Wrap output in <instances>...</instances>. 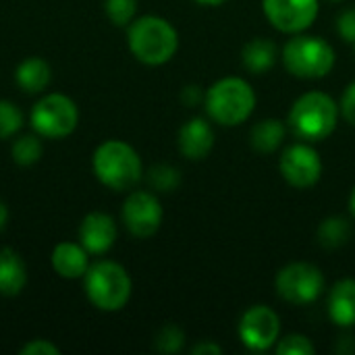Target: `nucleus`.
<instances>
[{
	"label": "nucleus",
	"instance_id": "f257e3e1",
	"mask_svg": "<svg viewBox=\"0 0 355 355\" xmlns=\"http://www.w3.org/2000/svg\"><path fill=\"white\" fill-rule=\"evenodd\" d=\"M127 46L141 64L160 67L177 54L179 33L164 17L144 15L127 25Z\"/></svg>",
	"mask_w": 355,
	"mask_h": 355
},
{
	"label": "nucleus",
	"instance_id": "f03ea898",
	"mask_svg": "<svg viewBox=\"0 0 355 355\" xmlns=\"http://www.w3.org/2000/svg\"><path fill=\"white\" fill-rule=\"evenodd\" d=\"M92 173L112 191H131L144 179V162L131 144L106 139L92 154Z\"/></svg>",
	"mask_w": 355,
	"mask_h": 355
},
{
	"label": "nucleus",
	"instance_id": "7ed1b4c3",
	"mask_svg": "<svg viewBox=\"0 0 355 355\" xmlns=\"http://www.w3.org/2000/svg\"><path fill=\"white\" fill-rule=\"evenodd\" d=\"M81 281L87 302L100 312H121L133 295V281L127 268L114 260L92 262Z\"/></svg>",
	"mask_w": 355,
	"mask_h": 355
},
{
	"label": "nucleus",
	"instance_id": "20e7f679",
	"mask_svg": "<svg viewBox=\"0 0 355 355\" xmlns=\"http://www.w3.org/2000/svg\"><path fill=\"white\" fill-rule=\"evenodd\" d=\"M339 123V104L324 92H308L295 100L287 129L302 141L316 144L331 137Z\"/></svg>",
	"mask_w": 355,
	"mask_h": 355
},
{
	"label": "nucleus",
	"instance_id": "39448f33",
	"mask_svg": "<svg viewBox=\"0 0 355 355\" xmlns=\"http://www.w3.org/2000/svg\"><path fill=\"white\" fill-rule=\"evenodd\" d=\"M204 106L214 123L237 127L252 116L256 108V92L241 77H223L206 89Z\"/></svg>",
	"mask_w": 355,
	"mask_h": 355
},
{
	"label": "nucleus",
	"instance_id": "423d86ee",
	"mask_svg": "<svg viewBox=\"0 0 355 355\" xmlns=\"http://www.w3.org/2000/svg\"><path fill=\"white\" fill-rule=\"evenodd\" d=\"M285 69L297 79H322L335 67L333 46L316 35L295 33L281 52Z\"/></svg>",
	"mask_w": 355,
	"mask_h": 355
},
{
	"label": "nucleus",
	"instance_id": "0eeeda50",
	"mask_svg": "<svg viewBox=\"0 0 355 355\" xmlns=\"http://www.w3.org/2000/svg\"><path fill=\"white\" fill-rule=\"evenodd\" d=\"M29 125L42 139H64L79 125V108L67 94L50 92L31 106Z\"/></svg>",
	"mask_w": 355,
	"mask_h": 355
},
{
	"label": "nucleus",
	"instance_id": "6e6552de",
	"mask_svg": "<svg viewBox=\"0 0 355 355\" xmlns=\"http://www.w3.org/2000/svg\"><path fill=\"white\" fill-rule=\"evenodd\" d=\"M277 293L283 302L293 306L314 304L324 291L322 270L310 262H291L277 272Z\"/></svg>",
	"mask_w": 355,
	"mask_h": 355
},
{
	"label": "nucleus",
	"instance_id": "1a4fd4ad",
	"mask_svg": "<svg viewBox=\"0 0 355 355\" xmlns=\"http://www.w3.org/2000/svg\"><path fill=\"white\" fill-rule=\"evenodd\" d=\"M164 218V210L156 193L146 189H131L121 208V220L129 235L137 239H150L158 233Z\"/></svg>",
	"mask_w": 355,
	"mask_h": 355
},
{
	"label": "nucleus",
	"instance_id": "9d476101",
	"mask_svg": "<svg viewBox=\"0 0 355 355\" xmlns=\"http://www.w3.org/2000/svg\"><path fill=\"white\" fill-rule=\"evenodd\" d=\"M279 171L291 187L310 189L322 177V160L308 141H300L281 154Z\"/></svg>",
	"mask_w": 355,
	"mask_h": 355
},
{
	"label": "nucleus",
	"instance_id": "9b49d317",
	"mask_svg": "<svg viewBox=\"0 0 355 355\" xmlns=\"http://www.w3.org/2000/svg\"><path fill=\"white\" fill-rule=\"evenodd\" d=\"M239 339L250 352H268L281 335L279 314L268 306H252L239 320Z\"/></svg>",
	"mask_w": 355,
	"mask_h": 355
},
{
	"label": "nucleus",
	"instance_id": "f8f14e48",
	"mask_svg": "<svg viewBox=\"0 0 355 355\" xmlns=\"http://www.w3.org/2000/svg\"><path fill=\"white\" fill-rule=\"evenodd\" d=\"M268 23L281 33H304L318 17V0H262Z\"/></svg>",
	"mask_w": 355,
	"mask_h": 355
},
{
	"label": "nucleus",
	"instance_id": "ddd939ff",
	"mask_svg": "<svg viewBox=\"0 0 355 355\" xmlns=\"http://www.w3.org/2000/svg\"><path fill=\"white\" fill-rule=\"evenodd\" d=\"M119 237L116 220L100 210H94L83 216L77 231V241L87 250L89 256H104L108 254Z\"/></svg>",
	"mask_w": 355,
	"mask_h": 355
},
{
	"label": "nucleus",
	"instance_id": "4468645a",
	"mask_svg": "<svg viewBox=\"0 0 355 355\" xmlns=\"http://www.w3.org/2000/svg\"><path fill=\"white\" fill-rule=\"evenodd\" d=\"M52 270L64 281H79L89 268V254L79 241H60L50 254Z\"/></svg>",
	"mask_w": 355,
	"mask_h": 355
},
{
	"label": "nucleus",
	"instance_id": "2eb2a0df",
	"mask_svg": "<svg viewBox=\"0 0 355 355\" xmlns=\"http://www.w3.org/2000/svg\"><path fill=\"white\" fill-rule=\"evenodd\" d=\"M179 152L187 158V160H202L210 154V150L214 148V129L212 125L202 119H189L181 129H179Z\"/></svg>",
	"mask_w": 355,
	"mask_h": 355
},
{
	"label": "nucleus",
	"instance_id": "dca6fc26",
	"mask_svg": "<svg viewBox=\"0 0 355 355\" xmlns=\"http://www.w3.org/2000/svg\"><path fill=\"white\" fill-rule=\"evenodd\" d=\"M29 275L23 256L12 248L0 250V295L17 297L27 287Z\"/></svg>",
	"mask_w": 355,
	"mask_h": 355
},
{
	"label": "nucleus",
	"instance_id": "f3484780",
	"mask_svg": "<svg viewBox=\"0 0 355 355\" xmlns=\"http://www.w3.org/2000/svg\"><path fill=\"white\" fill-rule=\"evenodd\" d=\"M52 81V67L42 56H27L15 69V83L23 94H42Z\"/></svg>",
	"mask_w": 355,
	"mask_h": 355
},
{
	"label": "nucleus",
	"instance_id": "a211bd4d",
	"mask_svg": "<svg viewBox=\"0 0 355 355\" xmlns=\"http://www.w3.org/2000/svg\"><path fill=\"white\" fill-rule=\"evenodd\" d=\"M329 316L341 329L355 327V279H343L329 293Z\"/></svg>",
	"mask_w": 355,
	"mask_h": 355
},
{
	"label": "nucleus",
	"instance_id": "6ab92c4d",
	"mask_svg": "<svg viewBox=\"0 0 355 355\" xmlns=\"http://www.w3.org/2000/svg\"><path fill=\"white\" fill-rule=\"evenodd\" d=\"M277 44L268 37H254L250 40L243 50H241V60H243V67L254 73V75H264L268 73L275 62H277Z\"/></svg>",
	"mask_w": 355,
	"mask_h": 355
},
{
	"label": "nucleus",
	"instance_id": "aec40b11",
	"mask_svg": "<svg viewBox=\"0 0 355 355\" xmlns=\"http://www.w3.org/2000/svg\"><path fill=\"white\" fill-rule=\"evenodd\" d=\"M287 135V125L279 119H264L252 127L250 141L252 148L260 154H272L279 150V146L285 141Z\"/></svg>",
	"mask_w": 355,
	"mask_h": 355
},
{
	"label": "nucleus",
	"instance_id": "412c9836",
	"mask_svg": "<svg viewBox=\"0 0 355 355\" xmlns=\"http://www.w3.org/2000/svg\"><path fill=\"white\" fill-rule=\"evenodd\" d=\"M10 156L12 162L19 166H33L42 160L44 156V141L37 133H27L19 135L12 146H10Z\"/></svg>",
	"mask_w": 355,
	"mask_h": 355
},
{
	"label": "nucleus",
	"instance_id": "4be33fe9",
	"mask_svg": "<svg viewBox=\"0 0 355 355\" xmlns=\"http://www.w3.org/2000/svg\"><path fill=\"white\" fill-rule=\"evenodd\" d=\"M352 237V225L343 216H329L318 227V241L327 250L343 248Z\"/></svg>",
	"mask_w": 355,
	"mask_h": 355
},
{
	"label": "nucleus",
	"instance_id": "5701e85b",
	"mask_svg": "<svg viewBox=\"0 0 355 355\" xmlns=\"http://www.w3.org/2000/svg\"><path fill=\"white\" fill-rule=\"evenodd\" d=\"M148 183L158 193H171L181 185V173L171 164H156L148 171Z\"/></svg>",
	"mask_w": 355,
	"mask_h": 355
},
{
	"label": "nucleus",
	"instance_id": "b1692460",
	"mask_svg": "<svg viewBox=\"0 0 355 355\" xmlns=\"http://www.w3.org/2000/svg\"><path fill=\"white\" fill-rule=\"evenodd\" d=\"M25 125V116L21 108L10 102L0 98V139H10L15 137Z\"/></svg>",
	"mask_w": 355,
	"mask_h": 355
},
{
	"label": "nucleus",
	"instance_id": "393cba45",
	"mask_svg": "<svg viewBox=\"0 0 355 355\" xmlns=\"http://www.w3.org/2000/svg\"><path fill=\"white\" fill-rule=\"evenodd\" d=\"M104 12L116 27H127L137 15V0H104Z\"/></svg>",
	"mask_w": 355,
	"mask_h": 355
},
{
	"label": "nucleus",
	"instance_id": "a878e982",
	"mask_svg": "<svg viewBox=\"0 0 355 355\" xmlns=\"http://www.w3.org/2000/svg\"><path fill=\"white\" fill-rule=\"evenodd\" d=\"M185 345V335L177 324L162 327L154 337V347L160 354H179Z\"/></svg>",
	"mask_w": 355,
	"mask_h": 355
},
{
	"label": "nucleus",
	"instance_id": "bb28decb",
	"mask_svg": "<svg viewBox=\"0 0 355 355\" xmlns=\"http://www.w3.org/2000/svg\"><path fill=\"white\" fill-rule=\"evenodd\" d=\"M275 352L279 355H314L316 347L306 335H287L277 343Z\"/></svg>",
	"mask_w": 355,
	"mask_h": 355
},
{
	"label": "nucleus",
	"instance_id": "cd10ccee",
	"mask_svg": "<svg viewBox=\"0 0 355 355\" xmlns=\"http://www.w3.org/2000/svg\"><path fill=\"white\" fill-rule=\"evenodd\" d=\"M21 355H60V347L54 345L52 341L48 339H31L27 341L21 349Z\"/></svg>",
	"mask_w": 355,
	"mask_h": 355
},
{
	"label": "nucleus",
	"instance_id": "c85d7f7f",
	"mask_svg": "<svg viewBox=\"0 0 355 355\" xmlns=\"http://www.w3.org/2000/svg\"><path fill=\"white\" fill-rule=\"evenodd\" d=\"M337 31H339V35H341L345 42L354 44L355 42V8L343 10V12L339 15V19H337Z\"/></svg>",
	"mask_w": 355,
	"mask_h": 355
},
{
	"label": "nucleus",
	"instance_id": "c756f323",
	"mask_svg": "<svg viewBox=\"0 0 355 355\" xmlns=\"http://www.w3.org/2000/svg\"><path fill=\"white\" fill-rule=\"evenodd\" d=\"M339 112L343 114V119H345L352 127H355V81H352V83L345 87V92H343V96H341Z\"/></svg>",
	"mask_w": 355,
	"mask_h": 355
},
{
	"label": "nucleus",
	"instance_id": "7c9ffc66",
	"mask_svg": "<svg viewBox=\"0 0 355 355\" xmlns=\"http://www.w3.org/2000/svg\"><path fill=\"white\" fill-rule=\"evenodd\" d=\"M204 92H202V87L200 85H187V87H183V92H181V100L187 104V106H196V104H200V102H204Z\"/></svg>",
	"mask_w": 355,
	"mask_h": 355
},
{
	"label": "nucleus",
	"instance_id": "2f4dec72",
	"mask_svg": "<svg viewBox=\"0 0 355 355\" xmlns=\"http://www.w3.org/2000/svg\"><path fill=\"white\" fill-rule=\"evenodd\" d=\"M191 354L193 355H220L223 354V347H220V345H216V343H212V341H202V343H198V345L191 349Z\"/></svg>",
	"mask_w": 355,
	"mask_h": 355
},
{
	"label": "nucleus",
	"instance_id": "473e14b6",
	"mask_svg": "<svg viewBox=\"0 0 355 355\" xmlns=\"http://www.w3.org/2000/svg\"><path fill=\"white\" fill-rule=\"evenodd\" d=\"M6 225H8V206L0 200V233L6 229Z\"/></svg>",
	"mask_w": 355,
	"mask_h": 355
},
{
	"label": "nucleus",
	"instance_id": "72a5a7b5",
	"mask_svg": "<svg viewBox=\"0 0 355 355\" xmlns=\"http://www.w3.org/2000/svg\"><path fill=\"white\" fill-rule=\"evenodd\" d=\"M198 4H202V6H223L225 2H229V0H196Z\"/></svg>",
	"mask_w": 355,
	"mask_h": 355
},
{
	"label": "nucleus",
	"instance_id": "f704fd0d",
	"mask_svg": "<svg viewBox=\"0 0 355 355\" xmlns=\"http://www.w3.org/2000/svg\"><path fill=\"white\" fill-rule=\"evenodd\" d=\"M349 212H352V216L355 218V187L352 189V193H349Z\"/></svg>",
	"mask_w": 355,
	"mask_h": 355
},
{
	"label": "nucleus",
	"instance_id": "c9c22d12",
	"mask_svg": "<svg viewBox=\"0 0 355 355\" xmlns=\"http://www.w3.org/2000/svg\"><path fill=\"white\" fill-rule=\"evenodd\" d=\"M331 2H341V0H331Z\"/></svg>",
	"mask_w": 355,
	"mask_h": 355
},
{
	"label": "nucleus",
	"instance_id": "e433bc0d",
	"mask_svg": "<svg viewBox=\"0 0 355 355\" xmlns=\"http://www.w3.org/2000/svg\"><path fill=\"white\" fill-rule=\"evenodd\" d=\"M354 48H355V42H354Z\"/></svg>",
	"mask_w": 355,
	"mask_h": 355
}]
</instances>
